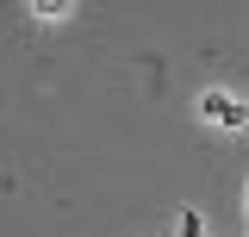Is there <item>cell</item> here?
I'll list each match as a JSON object with an SVG mask.
<instances>
[{"mask_svg":"<svg viewBox=\"0 0 249 237\" xmlns=\"http://www.w3.org/2000/svg\"><path fill=\"white\" fill-rule=\"evenodd\" d=\"M199 106H206V118H218V125H243V100H231V94H206Z\"/></svg>","mask_w":249,"mask_h":237,"instance_id":"6da1fadb","label":"cell"}]
</instances>
